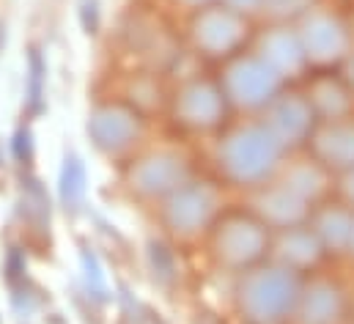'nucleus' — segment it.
<instances>
[{
  "label": "nucleus",
  "mask_w": 354,
  "mask_h": 324,
  "mask_svg": "<svg viewBox=\"0 0 354 324\" xmlns=\"http://www.w3.org/2000/svg\"><path fill=\"white\" fill-rule=\"evenodd\" d=\"M283 157V143L269 132L261 118L228 127L214 149V162L223 181L250 192L277 179L280 168L286 165Z\"/></svg>",
  "instance_id": "f257e3e1"
},
{
  "label": "nucleus",
  "mask_w": 354,
  "mask_h": 324,
  "mask_svg": "<svg viewBox=\"0 0 354 324\" xmlns=\"http://www.w3.org/2000/svg\"><path fill=\"white\" fill-rule=\"evenodd\" d=\"M305 278L272 258L236 280L234 303L245 324H286L294 319Z\"/></svg>",
  "instance_id": "f03ea898"
},
{
  "label": "nucleus",
  "mask_w": 354,
  "mask_h": 324,
  "mask_svg": "<svg viewBox=\"0 0 354 324\" xmlns=\"http://www.w3.org/2000/svg\"><path fill=\"white\" fill-rule=\"evenodd\" d=\"M272 237L274 231L253 209H223V215L209 231L212 258L220 269L242 275L269 258Z\"/></svg>",
  "instance_id": "7ed1b4c3"
},
{
  "label": "nucleus",
  "mask_w": 354,
  "mask_h": 324,
  "mask_svg": "<svg viewBox=\"0 0 354 324\" xmlns=\"http://www.w3.org/2000/svg\"><path fill=\"white\" fill-rule=\"evenodd\" d=\"M160 223L176 240H198L212 231L223 215V192L206 179H189L160 204Z\"/></svg>",
  "instance_id": "20e7f679"
},
{
  "label": "nucleus",
  "mask_w": 354,
  "mask_h": 324,
  "mask_svg": "<svg viewBox=\"0 0 354 324\" xmlns=\"http://www.w3.org/2000/svg\"><path fill=\"white\" fill-rule=\"evenodd\" d=\"M223 75L217 78L231 110L242 113H264L266 107L283 93L286 80L266 64L264 58L250 50L223 61Z\"/></svg>",
  "instance_id": "39448f33"
},
{
  "label": "nucleus",
  "mask_w": 354,
  "mask_h": 324,
  "mask_svg": "<svg viewBox=\"0 0 354 324\" xmlns=\"http://www.w3.org/2000/svg\"><path fill=\"white\" fill-rule=\"evenodd\" d=\"M250 17L223 6L212 3L189 17V44L198 55L209 61H228L239 53H245V44L250 39Z\"/></svg>",
  "instance_id": "423d86ee"
},
{
  "label": "nucleus",
  "mask_w": 354,
  "mask_h": 324,
  "mask_svg": "<svg viewBox=\"0 0 354 324\" xmlns=\"http://www.w3.org/2000/svg\"><path fill=\"white\" fill-rule=\"evenodd\" d=\"M86 132L96 152L118 160V157H129L140 146L146 135V121L140 107H135L132 102L102 99L91 107Z\"/></svg>",
  "instance_id": "0eeeda50"
},
{
  "label": "nucleus",
  "mask_w": 354,
  "mask_h": 324,
  "mask_svg": "<svg viewBox=\"0 0 354 324\" xmlns=\"http://www.w3.org/2000/svg\"><path fill=\"white\" fill-rule=\"evenodd\" d=\"M189 179H192V165L187 160V154L178 149H151L129 160L124 170L127 190L135 198L154 201V204L168 198Z\"/></svg>",
  "instance_id": "6e6552de"
},
{
  "label": "nucleus",
  "mask_w": 354,
  "mask_h": 324,
  "mask_svg": "<svg viewBox=\"0 0 354 324\" xmlns=\"http://www.w3.org/2000/svg\"><path fill=\"white\" fill-rule=\"evenodd\" d=\"M297 33L302 39L310 66L319 69L341 66L354 50L352 28L330 8H310L305 17L297 19Z\"/></svg>",
  "instance_id": "1a4fd4ad"
},
{
  "label": "nucleus",
  "mask_w": 354,
  "mask_h": 324,
  "mask_svg": "<svg viewBox=\"0 0 354 324\" xmlns=\"http://www.w3.org/2000/svg\"><path fill=\"white\" fill-rule=\"evenodd\" d=\"M171 110L178 127L189 132H214L228 121L231 105L220 80L212 78H189L176 88L171 99Z\"/></svg>",
  "instance_id": "9d476101"
},
{
  "label": "nucleus",
  "mask_w": 354,
  "mask_h": 324,
  "mask_svg": "<svg viewBox=\"0 0 354 324\" xmlns=\"http://www.w3.org/2000/svg\"><path fill=\"white\" fill-rule=\"evenodd\" d=\"M261 121L269 127V132L283 143L286 152L291 149H299V146H308L316 127L322 124L310 99L305 93H297V91H283L264 113H261Z\"/></svg>",
  "instance_id": "9b49d317"
},
{
  "label": "nucleus",
  "mask_w": 354,
  "mask_h": 324,
  "mask_svg": "<svg viewBox=\"0 0 354 324\" xmlns=\"http://www.w3.org/2000/svg\"><path fill=\"white\" fill-rule=\"evenodd\" d=\"M256 53L283 80L302 78L310 69V61L305 55V47H302V39L297 33V25H288V22H272V28L259 36Z\"/></svg>",
  "instance_id": "f8f14e48"
},
{
  "label": "nucleus",
  "mask_w": 354,
  "mask_h": 324,
  "mask_svg": "<svg viewBox=\"0 0 354 324\" xmlns=\"http://www.w3.org/2000/svg\"><path fill=\"white\" fill-rule=\"evenodd\" d=\"M250 209L264 220L272 231H286V228H294V226H305L310 220V212H313V206L308 201L294 195L277 179L264 184V187H259V190H253Z\"/></svg>",
  "instance_id": "ddd939ff"
},
{
  "label": "nucleus",
  "mask_w": 354,
  "mask_h": 324,
  "mask_svg": "<svg viewBox=\"0 0 354 324\" xmlns=\"http://www.w3.org/2000/svg\"><path fill=\"white\" fill-rule=\"evenodd\" d=\"M346 316V291L333 278H310L302 283V294L294 311V324H341Z\"/></svg>",
  "instance_id": "4468645a"
},
{
  "label": "nucleus",
  "mask_w": 354,
  "mask_h": 324,
  "mask_svg": "<svg viewBox=\"0 0 354 324\" xmlns=\"http://www.w3.org/2000/svg\"><path fill=\"white\" fill-rule=\"evenodd\" d=\"M324 253L327 250H324L322 240L316 237L310 223H305V226H294V228H286V231H274L269 258L294 269V272H299V275H305V272L319 267Z\"/></svg>",
  "instance_id": "2eb2a0df"
},
{
  "label": "nucleus",
  "mask_w": 354,
  "mask_h": 324,
  "mask_svg": "<svg viewBox=\"0 0 354 324\" xmlns=\"http://www.w3.org/2000/svg\"><path fill=\"white\" fill-rule=\"evenodd\" d=\"M310 152L330 173H346L354 168V118L322 121L310 138Z\"/></svg>",
  "instance_id": "dca6fc26"
},
{
  "label": "nucleus",
  "mask_w": 354,
  "mask_h": 324,
  "mask_svg": "<svg viewBox=\"0 0 354 324\" xmlns=\"http://www.w3.org/2000/svg\"><path fill=\"white\" fill-rule=\"evenodd\" d=\"M305 96L310 99L319 121L354 118V88L344 80V75H335V72L316 75Z\"/></svg>",
  "instance_id": "f3484780"
},
{
  "label": "nucleus",
  "mask_w": 354,
  "mask_h": 324,
  "mask_svg": "<svg viewBox=\"0 0 354 324\" xmlns=\"http://www.w3.org/2000/svg\"><path fill=\"white\" fill-rule=\"evenodd\" d=\"M308 223L316 231V237L322 240L327 253H346L349 250L354 231V209L346 206L344 201L313 206Z\"/></svg>",
  "instance_id": "a211bd4d"
},
{
  "label": "nucleus",
  "mask_w": 354,
  "mask_h": 324,
  "mask_svg": "<svg viewBox=\"0 0 354 324\" xmlns=\"http://www.w3.org/2000/svg\"><path fill=\"white\" fill-rule=\"evenodd\" d=\"M277 181L286 184L294 195H299L310 206H316L327 195V190H330V170L316 160V157L286 162L280 168V173H277Z\"/></svg>",
  "instance_id": "6ab92c4d"
},
{
  "label": "nucleus",
  "mask_w": 354,
  "mask_h": 324,
  "mask_svg": "<svg viewBox=\"0 0 354 324\" xmlns=\"http://www.w3.org/2000/svg\"><path fill=\"white\" fill-rule=\"evenodd\" d=\"M58 195H61V206L66 212H80V206L86 201V165L75 152H66V157H64Z\"/></svg>",
  "instance_id": "aec40b11"
},
{
  "label": "nucleus",
  "mask_w": 354,
  "mask_h": 324,
  "mask_svg": "<svg viewBox=\"0 0 354 324\" xmlns=\"http://www.w3.org/2000/svg\"><path fill=\"white\" fill-rule=\"evenodd\" d=\"M44 93H47V61L41 50H30L28 55V78H25V102L33 116L44 110Z\"/></svg>",
  "instance_id": "412c9836"
},
{
  "label": "nucleus",
  "mask_w": 354,
  "mask_h": 324,
  "mask_svg": "<svg viewBox=\"0 0 354 324\" xmlns=\"http://www.w3.org/2000/svg\"><path fill=\"white\" fill-rule=\"evenodd\" d=\"M149 267H151V275H154L157 283H162V286L176 283L178 264L168 242H162V240H151L149 242Z\"/></svg>",
  "instance_id": "4be33fe9"
},
{
  "label": "nucleus",
  "mask_w": 354,
  "mask_h": 324,
  "mask_svg": "<svg viewBox=\"0 0 354 324\" xmlns=\"http://www.w3.org/2000/svg\"><path fill=\"white\" fill-rule=\"evenodd\" d=\"M22 209H25V217L30 223H50V201H47V192L41 190V184L36 179H28L25 187H22Z\"/></svg>",
  "instance_id": "5701e85b"
},
{
  "label": "nucleus",
  "mask_w": 354,
  "mask_h": 324,
  "mask_svg": "<svg viewBox=\"0 0 354 324\" xmlns=\"http://www.w3.org/2000/svg\"><path fill=\"white\" fill-rule=\"evenodd\" d=\"M313 8V0H264L261 14H269L272 22H297Z\"/></svg>",
  "instance_id": "b1692460"
},
{
  "label": "nucleus",
  "mask_w": 354,
  "mask_h": 324,
  "mask_svg": "<svg viewBox=\"0 0 354 324\" xmlns=\"http://www.w3.org/2000/svg\"><path fill=\"white\" fill-rule=\"evenodd\" d=\"M80 261H83V272H86V286H88L91 291L88 297L107 300V283H104V272H102V264H99L96 253L91 247H83Z\"/></svg>",
  "instance_id": "393cba45"
},
{
  "label": "nucleus",
  "mask_w": 354,
  "mask_h": 324,
  "mask_svg": "<svg viewBox=\"0 0 354 324\" xmlns=\"http://www.w3.org/2000/svg\"><path fill=\"white\" fill-rule=\"evenodd\" d=\"M11 154L19 165H28L33 160V132L30 127H19L11 138Z\"/></svg>",
  "instance_id": "a878e982"
},
{
  "label": "nucleus",
  "mask_w": 354,
  "mask_h": 324,
  "mask_svg": "<svg viewBox=\"0 0 354 324\" xmlns=\"http://www.w3.org/2000/svg\"><path fill=\"white\" fill-rule=\"evenodd\" d=\"M25 269H28V261H25V253L19 247H11L8 255H6V278L11 283L22 280L25 278Z\"/></svg>",
  "instance_id": "bb28decb"
},
{
  "label": "nucleus",
  "mask_w": 354,
  "mask_h": 324,
  "mask_svg": "<svg viewBox=\"0 0 354 324\" xmlns=\"http://www.w3.org/2000/svg\"><path fill=\"white\" fill-rule=\"evenodd\" d=\"M80 17H83L86 33H96V30H99V3H96V0H83Z\"/></svg>",
  "instance_id": "cd10ccee"
},
{
  "label": "nucleus",
  "mask_w": 354,
  "mask_h": 324,
  "mask_svg": "<svg viewBox=\"0 0 354 324\" xmlns=\"http://www.w3.org/2000/svg\"><path fill=\"white\" fill-rule=\"evenodd\" d=\"M217 3H223V6H228V8H234V11H239V14H245V17H253V14H261V8H264V0H217Z\"/></svg>",
  "instance_id": "c85d7f7f"
},
{
  "label": "nucleus",
  "mask_w": 354,
  "mask_h": 324,
  "mask_svg": "<svg viewBox=\"0 0 354 324\" xmlns=\"http://www.w3.org/2000/svg\"><path fill=\"white\" fill-rule=\"evenodd\" d=\"M338 190H341V201L354 209V168L352 170H346V173H341V184H338Z\"/></svg>",
  "instance_id": "c756f323"
},
{
  "label": "nucleus",
  "mask_w": 354,
  "mask_h": 324,
  "mask_svg": "<svg viewBox=\"0 0 354 324\" xmlns=\"http://www.w3.org/2000/svg\"><path fill=\"white\" fill-rule=\"evenodd\" d=\"M174 3L181 6L184 11L195 14V11H201V8H206V6H212V3H217V0H174Z\"/></svg>",
  "instance_id": "7c9ffc66"
},
{
  "label": "nucleus",
  "mask_w": 354,
  "mask_h": 324,
  "mask_svg": "<svg viewBox=\"0 0 354 324\" xmlns=\"http://www.w3.org/2000/svg\"><path fill=\"white\" fill-rule=\"evenodd\" d=\"M341 75H344V80H346L354 88V50L349 53V55H346V61L341 64Z\"/></svg>",
  "instance_id": "2f4dec72"
},
{
  "label": "nucleus",
  "mask_w": 354,
  "mask_h": 324,
  "mask_svg": "<svg viewBox=\"0 0 354 324\" xmlns=\"http://www.w3.org/2000/svg\"><path fill=\"white\" fill-rule=\"evenodd\" d=\"M349 253L354 255V231H352V242H349Z\"/></svg>",
  "instance_id": "473e14b6"
},
{
  "label": "nucleus",
  "mask_w": 354,
  "mask_h": 324,
  "mask_svg": "<svg viewBox=\"0 0 354 324\" xmlns=\"http://www.w3.org/2000/svg\"><path fill=\"white\" fill-rule=\"evenodd\" d=\"M0 44H3V33H0Z\"/></svg>",
  "instance_id": "72a5a7b5"
}]
</instances>
